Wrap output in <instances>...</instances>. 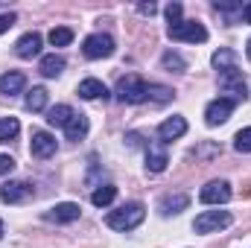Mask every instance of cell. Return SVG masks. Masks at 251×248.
Wrapping results in <instances>:
<instances>
[{"mask_svg": "<svg viewBox=\"0 0 251 248\" xmlns=\"http://www.w3.org/2000/svg\"><path fill=\"white\" fill-rule=\"evenodd\" d=\"M15 53H18L21 59H35V56L41 53V35H38V32H26V35H21L18 44H15Z\"/></svg>", "mask_w": 251, "mask_h": 248, "instance_id": "9a60e30c", "label": "cell"}, {"mask_svg": "<svg viewBox=\"0 0 251 248\" xmlns=\"http://www.w3.org/2000/svg\"><path fill=\"white\" fill-rule=\"evenodd\" d=\"M246 56H249V62H251V38H249V44H246Z\"/></svg>", "mask_w": 251, "mask_h": 248, "instance_id": "8d00e7d4", "label": "cell"}, {"mask_svg": "<svg viewBox=\"0 0 251 248\" xmlns=\"http://www.w3.org/2000/svg\"><path fill=\"white\" fill-rule=\"evenodd\" d=\"M210 62H213V67H216L219 73H222V70H234V67H237V53L228 50V47H219Z\"/></svg>", "mask_w": 251, "mask_h": 248, "instance_id": "44dd1931", "label": "cell"}, {"mask_svg": "<svg viewBox=\"0 0 251 248\" xmlns=\"http://www.w3.org/2000/svg\"><path fill=\"white\" fill-rule=\"evenodd\" d=\"M161 62H164L167 70H176V73H184V70H187V62H184L176 50H167V53L161 56Z\"/></svg>", "mask_w": 251, "mask_h": 248, "instance_id": "4316f807", "label": "cell"}, {"mask_svg": "<svg viewBox=\"0 0 251 248\" xmlns=\"http://www.w3.org/2000/svg\"><path fill=\"white\" fill-rule=\"evenodd\" d=\"M44 108H47V88L35 85L26 94V111H44Z\"/></svg>", "mask_w": 251, "mask_h": 248, "instance_id": "603a6c76", "label": "cell"}, {"mask_svg": "<svg viewBox=\"0 0 251 248\" xmlns=\"http://www.w3.org/2000/svg\"><path fill=\"white\" fill-rule=\"evenodd\" d=\"M24 85H26V76H24L21 70H9V73L0 76V94H3V97H15V94H21Z\"/></svg>", "mask_w": 251, "mask_h": 248, "instance_id": "2e32d148", "label": "cell"}, {"mask_svg": "<svg viewBox=\"0 0 251 248\" xmlns=\"http://www.w3.org/2000/svg\"><path fill=\"white\" fill-rule=\"evenodd\" d=\"M170 164V155H167V143L164 140H152L146 146V170L149 173H164Z\"/></svg>", "mask_w": 251, "mask_h": 248, "instance_id": "9c48e42d", "label": "cell"}, {"mask_svg": "<svg viewBox=\"0 0 251 248\" xmlns=\"http://www.w3.org/2000/svg\"><path fill=\"white\" fill-rule=\"evenodd\" d=\"M137 12H140V15H149V18H152V15L158 12V6H155V3H137Z\"/></svg>", "mask_w": 251, "mask_h": 248, "instance_id": "836d02e7", "label": "cell"}, {"mask_svg": "<svg viewBox=\"0 0 251 248\" xmlns=\"http://www.w3.org/2000/svg\"><path fill=\"white\" fill-rule=\"evenodd\" d=\"M32 193H35V190H32V184H26V181H9V184L0 187V198H3L6 204H18V201H26Z\"/></svg>", "mask_w": 251, "mask_h": 248, "instance_id": "8fae6325", "label": "cell"}, {"mask_svg": "<svg viewBox=\"0 0 251 248\" xmlns=\"http://www.w3.org/2000/svg\"><path fill=\"white\" fill-rule=\"evenodd\" d=\"M67 62H64L62 56H56V53H50V56H44L41 64H38V70H41V76H47V79H56V76H62Z\"/></svg>", "mask_w": 251, "mask_h": 248, "instance_id": "ac0fdd59", "label": "cell"}, {"mask_svg": "<svg viewBox=\"0 0 251 248\" xmlns=\"http://www.w3.org/2000/svg\"><path fill=\"white\" fill-rule=\"evenodd\" d=\"M29 152H32V158H50V155H56V137L50 131H32Z\"/></svg>", "mask_w": 251, "mask_h": 248, "instance_id": "7c38bea8", "label": "cell"}, {"mask_svg": "<svg viewBox=\"0 0 251 248\" xmlns=\"http://www.w3.org/2000/svg\"><path fill=\"white\" fill-rule=\"evenodd\" d=\"M243 21H246V24H251V3H246V6H243Z\"/></svg>", "mask_w": 251, "mask_h": 248, "instance_id": "d590c367", "label": "cell"}, {"mask_svg": "<svg viewBox=\"0 0 251 248\" xmlns=\"http://www.w3.org/2000/svg\"><path fill=\"white\" fill-rule=\"evenodd\" d=\"M181 134H187V120L181 117V114H173V117H167L164 123L158 125V137L167 143V140H176V137H181Z\"/></svg>", "mask_w": 251, "mask_h": 248, "instance_id": "4fadbf2b", "label": "cell"}, {"mask_svg": "<svg viewBox=\"0 0 251 248\" xmlns=\"http://www.w3.org/2000/svg\"><path fill=\"white\" fill-rule=\"evenodd\" d=\"M187 204H190L187 193H167V196L158 201V210H161V216H173V213L187 210Z\"/></svg>", "mask_w": 251, "mask_h": 248, "instance_id": "5bb4252c", "label": "cell"}, {"mask_svg": "<svg viewBox=\"0 0 251 248\" xmlns=\"http://www.w3.org/2000/svg\"><path fill=\"white\" fill-rule=\"evenodd\" d=\"M234 108H237V102H234L231 97H219V99L207 102V108H204V123H207V125L228 123V117H231V111H234Z\"/></svg>", "mask_w": 251, "mask_h": 248, "instance_id": "52a82bcc", "label": "cell"}, {"mask_svg": "<svg viewBox=\"0 0 251 248\" xmlns=\"http://www.w3.org/2000/svg\"><path fill=\"white\" fill-rule=\"evenodd\" d=\"M181 12H184L181 3H170V6H167V21H170V26L181 24Z\"/></svg>", "mask_w": 251, "mask_h": 248, "instance_id": "4dcf8cb0", "label": "cell"}, {"mask_svg": "<svg viewBox=\"0 0 251 248\" xmlns=\"http://www.w3.org/2000/svg\"><path fill=\"white\" fill-rule=\"evenodd\" d=\"M219 91H222V94H231L234 102H243V99L249 97L243 70H237V67H234V70H222V73H219Z\"/></svg>", "mask_w": 251, "mask_h": 248, "instance_id": "277c9868", "label": "cell"}, {"mask_svg": "<svg viewBox=\"0 0 251 248\" xmlns=\"http://www.w3.org/2000/svg\"><path fill=\"white\" fill-rule=\"evenodd\" d=\"M143 219H146V207H143L140 201H128V204L111 210V213L105 216V225H108L111 231H131V228H137Z\"/></svg>", "mask_w": 251, "mask_h": 248, "instance_id": "6da1fadb", "label": "cell"}, {"mask_svg": "<svg viewBox=\"0 0 251 248\" xmlns=\"http://www.w3.org/2000/svg\"><path fill=\"white\" fill-rule=\"evenodd\" d=\"M73 114H76V111H73L70 105H64V102L62 105H53V108L47 111V123L56 125V128H64V125L73 120Z\"/></svg>", "mask_w": 251, "mask_h": 248, "instance_id": "ffe728a7", "label": "cell"}, {"mask_svg": "<svg viewBox=\"0 0 251 248\" xmlns=\"http://www.w3.org/2000/svg\"><path fill=\"white\" fill-rule=\"evenodd\" d=\"M231 225V213L228 210H204L196 216L193 222V231L196 234H213V231H222Z\"/></svg>", "mask_w": 251, "mask_h": 248, "instance_id": "5b68a950", "label": "cell"}, {"mask_svg": "<svg viewBox=\"0 0 251 248\" xmlns=\"http://www.w3.org/2000/svg\"><path fill=\"white\" fill-rule=\"evenodd\" d=\"M88 128H91V123L85 114H73V120L64 125V134H67V140H82L88 134Z\"/></svg>", "mask_w": 251, "mask_h": 248, "instance_id": "d6986e66", "label": "cell"}, {"mask_svg": "<svg viewBox=\"0 0 251 248\" xmlns=\"http://www.w3.org/2000/svg\"><path fill=\"white\" fill-rule=\"evenodd\" d=\"M234 149H237V152H251V128H240V131H237Z\"/></svg>", "mask_w": 251, "mask_h": 248, "instance_id": "f1b7e54d", "label": "cell"}, {"mask_svg": "<svg viewBox=\"0 0 251 248\" xmlns=\"http://www.w3.org/2000/svg\"><path fill=\"white\" fill-rule=\"evenodd\" d=\"M126 140H128V146H140V134H137V131H128Z\"/></svg>", "mask_w": 251, "mask_h": 248, "instance_id": "e575fe53", "label": "cell"}, {"mask_svg": "<svg viewBox=\"0 0 251 248\" xmlns=\"http://www.w3.org/2000/svg\"><path fill=\"white\" fill-rule=\"evenodd\" d=\"M201 204H225L231 198V184L228 181H207L199 193Z\"/></svg>", "mask_w": 251, "mask_h": 248, "instance_id": "30bf717a", "label": "cell"}, {"mask_svg": "<svg viewBox=\"0 0 251 248\" xmlns=\"http://www.w3.org/2000/svg\"><path fill=\"white\" fill-rule=\"evenodd\" d=\"M176 97V91L173 88H167V85H149V99H155V102H170Z\"/></svg>", "mask_w": 251, "mask_h": 248, "instance_id": "83f0119b", "label": "cell"}, {"mask_svg": "<svg viewBox=\"0 0 251 248\" xmlns=\"http://www.w3.org/2000/svg\"><path fill=\"white\" fill-rule=\"evenodd\" d=\"M12 170H15V161L9 155H0V175H9Z\"/></svg>", "mask_w": 251, "mask_h": 248, "instance_id": "d6a6232c", "label": "cell"}, {"mask_svg": "<svg viewBox=\"0 0 251 248\" xmlns=\"http://www.w3.org/2000/svg\"><path fill=\"white\" fill-rule=\"evenodd\" d=\"M114 198H117V187L114 184H102V187H97V190L91 193V201H94L97 207H108Z\"/></svg>", "mask_w": 251, "mask_h": 248, "instance_id": "7402d4cb", "label": "cell"}, {"mask_svg": "<svg viewBox=\"0 0 251 248\" xmlns=\"http://www.w3.org/2000/svg\"><path fill=\"white\" fill-rule=\"evenodd\" d=\"M79 213H82V207L76 201H62V204H53L50 210H44V219L56 222V225H70L79 219Z\"/></svg>", "mask_w": 251, "mask_h": 248, "instance_id": "ba28073f", "label": "cell"}, {"mask_svg": "<svg viewBox=\"0 0 251 248\" xmlns=\"http://www.w3.org/2000/svg\"><path fill=\"white\" fill-rule=\"evenodd\" d=\"M0 240H3V219H0Z\"/></svg>", "mask_w": 251, "mask_h": 248, "instance_id": "74e56055", "label": "cell"}, {"mask_svg": "<svg viewBox=\"0 0 251 248\" xmlns=\"http://www.w3.org/2000/svg\"><path fill=\"white\" fill-rule=\"evenodd\" d=\"M15 21H18V18H15L12 12H6V15H0V35H3V32H9V29L15 26Z\"/></svg>", "mask_w": 251, "mask_h": 248, "instance_id": "1f68e13d", "label": "cell"}, {"mask_svg": "<svg viewBox=\"0 0 251 248\" xmlns=\"http://www.w3.org/2000/svg\"><path fill=\"white\" fill-rule=\"evenodd\" d=\"M47 38H50L53 47H67V44L73 41V29H70V26H53Z\"/></svg>", "mask_w": 251, "mask_h": 248, "instance_id": "d4e9b609", "label": "cell"}, {"mask_svg": "<svg viewBox=\"0 0 251 248\" xmlns=\"http://www.w3.org/2000/svg\"><path fill=\"white\" fill-rule=\"evenodd\" d=\"M193 155H196V158H216V155H222V146H216V143H207V146H199V149H193Z\"/></svg>", "mask_w": 251, "mask_h": 248, "instance_id": "f546056e", "label": "cell"}, {"mask_svg": "<svg viewBox=\"0 0 251 248\" xmlns=\"http://www.w3.org/2000/svg\"><path fill=\"white\" fill-rule=\"evenodd\" d=\"M18 131H21V123H18L15 117H3V120H0V143L15 140V137H18Z\"/></svg>", "mask_w": 251, "mask_h": 248, "instance_id": "484cf974", "label": "cell"}, {"mask_svg": "<svg viewBox=\"0 0 251 248\" xmlns=\"http://www.w3.org/2000/svg\"><path fill=\"white\" fill-rule=\"evenodd\" d=\"M167 35H170L173 41H187V44H201V41H207V29H204L199 21H181V24L170 26Z\"/></svg>", "mask_w": 251, "mask_h": 248, "instance_id": "8992f818", "label": "cell"}, {"mask_svg": "<svg viewBox=\"0 0 251 248\" xmlns=\"http://www.w3.org/2000/svg\"><path fill=\"white\" fill-rule=\"evenodd\" d=\"M76 94L82 97V99H108V88L100 82V79H85V82H79V88H76Z\"/></svg>", "mask_w": 251, "mask_h": 248, "instance_id": "e0dca14e", "label": "cell"}, {"mask_svg": "<svg viewBox=\"0 0 251 248\" xmlns=\"http://www.w3.org/2000/svg\"><path fill=\"white\" fill-rule=\"evenodd\" d=\"M82 53H85V59H108V56H114V38L105 32H94L82 41Z\"/></svg>", "mask_w": 251, "mask_h": 248, "instance_id": "3957f363", "label": "cell"}, {"mask_svg": "<svg viewBox=\"0 0 251 248\" xmlns=\"http://www.w3.org/2000/svg\"><path fill=\"white\" fill-rule=\"evenodd\" d=\"M213 9H216L219 15H225V18H228V24H234V21H237V15L243 18V3H225V0H216V3H213Z\"/></svg>", "mask_w": 251, "mask_h": 248, "instance_id": "cb8c5ba5", "label": "cell"}, {"mask_svg": "<svg viewBox=\"0 0 251 248\" xmlns=\"http://www.w3.org/2000/svg\"><path fill=\"white\" fill-rule=\"evenodd\" d=\"M117 99L120 102H128V105H137V102H146L149 99V85L140 79V76H134V73H128L123 76L120 82H117Z\"/></svg>", "mask_w": 251, "mask_h": 248, "instance_id": "7a4b0ae2", "label": "cell"}]
</instances>
